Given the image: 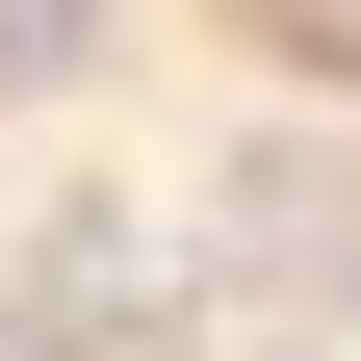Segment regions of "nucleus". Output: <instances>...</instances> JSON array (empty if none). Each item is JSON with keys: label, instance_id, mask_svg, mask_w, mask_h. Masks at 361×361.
I'll return each mask as SVG.
<instances>
[{"label": "nucleus", "instance_id": "nucleus-1", "mask_svg": "<svg viewBox=\"0 0 361 361\" xmlns=\"http://www.w3.org/2000/svg\"><path fill=\"white\" fill-rule=\"evenodd\" d=\"M233 361H310V336H233Z\"/></svg>", "mask_w": 361, "mask_h": 361}]
</instances>
